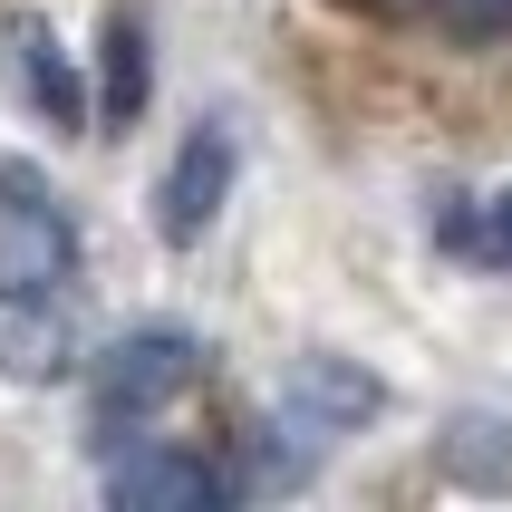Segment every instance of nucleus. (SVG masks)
I'll list each match as a JSON object with an SVG mask.
<instances>
[{
  "instance_id": "nucleus-2",
  "label": "nucleus",
  "mask_w": 512,
  "mask_h": 512,
  "mask_svg": "<svg viewBox=\"0 0 512 512\" xmlns=\"http://www.w3.org/2000/svg\"><path fill=\"white\" fill-rule=\"evenodd\" d=\"M68 368H78V310H68V281H0V377L58 387Z\"/></svg>"
},
{
  "instance_id": "nucleus-1",
  "label": "nucleus",
  "mask_w": 512,
  "mask_h": 512,
  "mask_svg": "<svg viewBox=\"0 0 512 512\" xmlns=\"http://www.w3.org/2000/svg\"><path fill=\"white\" fill-rule=\"evenodd\" d=\"M194 358L203 348L184 339V329H126V339L97 358V426H145L155 406H174L184 387H194Z\"/></svg>"
},
{
  "instance_id": "nucleus-10",
  "label": "nucleus",
  "mask_w": 512,
  "mask_h": 512,
  "mask_svg": "<svg viewBox=\"0 0 512 512\" xmlns=\"http://www.w3.org/2000/svg\"><path fill=\"white\" fill-rule=\"evenodd\" d=\"M493 242H503V252H512V194L493 203Z\"/></svg>"
},
{
  "instance_id": "nucleus-3",
  "label": "nucleus",
  "mask_w": 512,
  "mask_h": 512,
  "mask_svg": "<svg viewBox=\"0 0 512 512\" xmlns=\"http://www.w3.org/2000/svg\"><path fill=\"white\" fill-rule=\"evenodd\" d=\"M78 271V232L58 213L39 165H0V281H68Z\"/></svg>"
},
{
  "instance_id": "nucleus-9",
  "label": "nucleus",
  "mask_w": 512,
  "mask_h": 512,
  "mask_svg": "<svg viewBox=\"0 0 512 512\" xmlns=\"http://www.w3.org/2000/svg\"><path fill=\"white\" fill-rule=\"evenodd\" d=\"M455 39H512V0H435Z\"/></svg>"
},
{
  "instance_id": "nucleus-7",
  "label": "nucleus",
  "mask_w": 512,
  "mask_h": 512,
  "mask_svg": "<svg viewBox=\"0 0 512 512\" xmlns=\"http://www.w3.org/2000/svg\"><path fill=\"white\" fill-rule=\"evenodd\" d=\"M10 58H20V78H29V97L49 107V126H78L87 116V87H78V68L58 58V39H49V20H10Z\"/></svg>"
},
{
  "instance_id": "nucleus-6",
  "label": "nucleus",
  "mask_w": 512,
  "mask_h": 512,
  "mask_svg": "<svg viewBox=\"0 0 512 512\" xmlns=\"http://www.w3.org/2000/svg\"><path fill=\"white\" fill-rule=\"evenodd\" d=\"M290 406H300L310 426H368L377 406H387V387H377L358 358H300V368H290Z\"/></svg>"
},
{
  "instance_id": "nucleus-4",
  "label": "nucleus",
  "mask_w": 512,
  "mask_h": 512,
  "mask_svg": "<svg viewBox=\"0 0 512 512\" xmlns=\"http://www.w3.org/2000/svg\"><path fill=\"white\" fill-rule=\"evenodd\" d=\"M223 194H232V136H223V126H203V136L174 145L165 184H155V232H165L174 252H184V242H203V232H213V213H223Z\"/></svg>"
},
{
  "instance_id": "nucleus-5",
  "label": "nucleus",
  "mask_w": 512,
  "mask_h": 512,
  "mask_svg": "<svg viewBox=\"0 0 512 512\" xmlns=\"http://www.w3.org/2000/svg\"><path fill=\"white\" fill-rule=\"evenodd\" d=\"M107 493L126 512H203V503H223V474L203 455H174V445H145V455H126L107 474Z\"/></svg>"
},
{
  "instance_id": "nucleus-8",
  "label": "nucleus",
  "mask_w": 512,
  "mask_h": 512,
  "mask_svg": "<svg viewBox=\"0 0 512 512\" xmlns=\"http://www.w3.org/2000/svg\"><path fill=\"white\" fill-rule=\"evenodd\" d=\"M97 49H107V126H136V116H145V20L116 10Z\"/></svg>"
}]
</instances>
